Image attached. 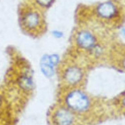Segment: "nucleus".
Listing matches in <instances>:
<instances>
[{
    "mask_svg": "<svg viewBox=\"0 0 125 125\" xmlns=\"http://www.w3.org/2000/svg\"><path fill=\"white\" fill-rule=\"evenodd\" d=\"M66 102L70 107L78 111L84 110L88 105V100L86 96L79 91L70 93L67 96Z\"/></svg>",
    "mask_w": 125,
    "mask_h": 125,
    "instance_id": "1",
    "label": "nucleus"
},
{
    "mask_svg": "<svg viewBox=\"0 0 125 125\" xmlns=\"http://www.w3.org/2000/svg\"><path fill=\"white\" fill-rule=\"evenodd\" d=\"M99 14L105 18L112 17L116 12L115 6L110 2H106L101 4L98 7Z\"/></svg>",
    "mask_w": 125,
    "mask_h": 125,
    "instance_id": "2",
    "label": "nucleus"
},
{
    "mask_svg": "<svg viewBox=\"0 0 125 125\" xmlns=\"http://www.w3.org/2000/svg\"><path fill=\"white\" fill-rule=\"evenodd\" d=\"M78 43L81 47L89 48L92 47L94 43V38L88 32L83 31L79 33L77 38Z\"/></svg>",
    "mask_w": 125,
    "mask_h": 125,
    "instance_id": "3",
    "label": "nucleus"
},
{
    "mask_svg": "<svg viewBox=\"0 0 125 125\" xmlns=\"http://www.w3.org/2000/svg\"><path fill=\"white\" fill-rule=\"evenodd\" d=\"M55 120L57 125H70L72 117L68 111L62 109L57 113Z\"/></svg>",
    "mask_w": 125,
    "mask_h": 125,
    "instance_id": "4",
    "label": "nucleus"
},
{
    "mask_svg": "<svg viewBox=\"0 0 125 125\" xmlns=\"http://www.w3.org/2000/svg\"><path fill=\"white\" fill-rule=\"evenodd\" d=\"M82 77L81 71L76 67H72L68 69L65 73V78L67 81L71 83L78 82Z\"/></svg>",
    "mask_w": 125,
    "mask_h": 125,
    "instance_id": "5",
    "label": "nucleus"
},
{
    "mask_svg": "<svg viewBox=\"0 0 125 125\" xmlns=\"http://www.w3.org/2000/svg\"><path fill=\"white\" fill-rule=\"evenodd\" d=\"M23 21L26 26L29 28H34L39 24V17L36 13H30L25 16Z\"/></svg>",
    "mask_w": 125,
    "mask_h": 125,
    "instance_id": "6",
    "label": "nucleus"
},
{
    "mask_svg": "<svg viewBox=\"0 0 125 125\" xmlns=\"http://www.w3.org/2000/svg\"><path fill=\"white\" fill-rule=\"evenodd\" d=\"M53 64L51 62L49 56H44L41 61V68L43 73L47 76H51L53 74Z\"/></svg>",
    "mask_w": 125,
    "mask_h": 125,
    "instance_id": "7",
    "label": "nucleus"
},
{
    "mask_svg": "<svg viewBox=\"0 0 125 125\" xmlns=\"http://www.w3.org/2000/svg\"><path fill=\"white\" fill-rule=\"evenodd\" d=\"M38 2L41 5L43 6H48L49 5L53 0H37Z\"/></svg>",
    "mask_w": 125,
    "mask_h": 125,
    "instance_id": "8",
    "label": "nucleus"
},
{
    "mask_svg": "<svg viewBox=\"0 0 125 125\" xmlns=\"http://www.w3.org/2000/svg\"><path fill=\"white\" fill-rule=\"evenodd\" d=\"M22 82H22V84L24 86H25L26 87H28L30 86H31V82L30 81V80H29L28 79H23V80H22Z\"/></svg>",
    "mask_w": 125,
    "mask_h": 125,
    "instance_id": "9",
    "label": "nucleus"
},
{
    "mask_svg": "<svg viewBox=\"0 0 125 125\" xmlns=\"http://www.w3.org/2000/svg\"><path fill=\"white\" fill-rule=\"evenodd\" d=\"M53 34L54 36H55L57 37H60L62 36V33L60 32L57 31H55L53 32Z\"/></svg>",
    "mask_w": 125,
    "mask_h": 125,
    "instance_id": "10",
    "label": "nucleus"
}]
</instances>
